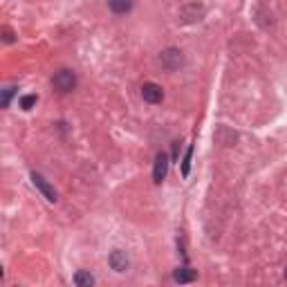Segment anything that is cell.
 <instances>
[{
  "mask_svg": "<svg viewBox=\"0 0 287 287\" xmlns=\"http://www.w3.org/2000/svg\"><path fill=\"white\" fill-rule=\"evenodd\" d=\"M52 83H54V88L61 90V92H70V90H74V85H76V74L72 70H61L54 74Z\"/></svg>",
  "mask_w": 287,
  "mask_h": 287,
  "instance_id": "6da1fadb",
  "label": "cell"
},
{
  "mask_svg": "<svg viewBox=\"0 0 287 287\" xmlns=\"http://www.w3.org/2000/svg\"><path fill=\"white\" fill-rule=\"evenodd\" d=\"M32 182H34V186H36L47 200H50V202H57V200H58V195H57V191H54V186L47 182V179L43 177L41 173H32Z\"/></svg>",
  "mask_w": 287,
  "mask_h": 287,
  "instance_id": "7a4b0ae2",
  "label": "cell"
},
{
  "mask_svg": "<svg viewBox=\"0 0 287 287\" xmlns=\"http://www.w3.org/2000/svg\"><path fill=\"white\" fill-rule=\"evenodd\" d=\"M141 97H144V101H148V104H160V101L164 99V90L157 83H144L141 85Z\"/></svg>",
  "mask_w": 287,
  "mask_h": 287,
  "instance_id": "3957f363",
  "label": "cell"
},
{
  "mask_svg": "<svg viewBox=\"0 0 287 287\" xmlns=\"http://www.w3.org/2000/svg\"><path fill=\"white\" fill-rule=\"evenodd\" d=\"M166 173H169V157H166L164 153H160V155L155 157V166H153V182L162 184Z\"/></svg>",
  "mask_w": 287,
  "mask_h": 287,
  "instance_id": "277c9868",
  "label": "cell"
},
{
  "mask_svg": "<svg viewBox=\"0 0 287 287\" xmlns=\"http://www.w3.org/2000/svg\"><path fill=\"white\" fill-rule=\"evenodd\" d=\"M108 263H110V267L115 269V272H126L128 269V256L123 254V251H113L110 254V258H108Z\"/></svg>",
  "mask_w": 287,
  "mask_h": 287,
  "instance_id": "5b68a950",
  "label": "cell"
},
{
  "mask_svg": "<svg viewBox=\"0 0 287 287\" xmlns=\"http://www.w3.org/2000/svg\"><path fill=\"white\" fill-rule=\"evenodd\" d=\"M162 63H164L169 70H175V67L182 63V54H179L177 50H169V52L162 54Z\"/></svg>",
  "mask_w": 287,
  "mask_h": 287,
  "instance_id": "8992f818",
  "label": "cell"
},
{
  "mask_svg": "<svg viewBox=\"0 0 287 287\" xmlns=\"http://www.w3.org/2000/svg\"><path fill=\"white\" fill-rule=\"evenodd\" d=\"M173 278H175V283H191V281H195V272L188 267H179V269H175Z\"/></svg>",
  "mask_w": 287,
  "mask_h": 287,
  "instance_id": "52a82bcc",
  "label": "cell"
},
{
  "mask_svg": "<svg viewBox=\"0 0 287 287\" xmlns=\"http://www.w3.org/2000/svg\"><path fill=\"white\" fill-rule=\"evenodd\" d=\"M108 5L115 14H126L132 9V0H108Z\"/></svg>",
  "mask_w": 287,
  "mask_h": 287,
  "instance_id": "ba28073f",
  "label": "cell"
},
{
  "mask_svg": "<svg viewBox=\"0 0 287 287\" xmlns=\"http://www.w3.org/2000/svg\"><path fill=\"white\" fill-rule=\"evenodd\" d=\"M74 285H79V287L94 285V276H92V274H88V272H76L74 274Z\"/></svg>",
  "mask_w": 287,
  "mask_h": 287,
  "instance_id": "9c48e42d",
  "label": "cell"
},
{
  "mask_svg": "<svg viewBox=\"0 0 287 287\" xmlns=\"http://www.w3.org/2000/svg\"><path fill=\"white\" fill-rule=\"evenodd\" d=\"M191 157H193V146L186 148V155H184V160H182V175L184 177H186L188 171H191Z\"/></svg>",
  "mask_w": 287,
  "mask_h": 287,
  "instance_id": "30bf717a",
  "label": "cell"
},
{
  "mask_svg": "<svg viewBox=\"0 0 287 287\" xmlns=\"http://www.w3.org/2000/svg\"><path fill=\"white\" fill-rule=\"evenodd\" d=\"M36 101H38L36 94H25L23 99H20V108H23V110H32L34 106H36Z\"/></svg>",
  "mask_w": 287,
  "mask_h": 287,
  "instance_id": "8fae6325",
  "label": "cell"
},
{
  "mask_svg": "<svg viewBox=\"0 0 287 287\" xmlns=\"http://www.w3.org/2000/svg\"><path fill=\"white\" fill-rule=\"evenodd\" d=\"M14 90H16V88H7L5 94H2V106H5V108L9 106V99H11V94H14Z\"/></svg>",
  "mask_w": 287,
  "mask_h": 287,
  "instance_id": "7c38bea8",
  "label": "cell"
},
{
  "mask_svg": "<svg viewBox=\"0 0 287 287\" xmlns=\"http://www.w3.org/2000/svg\"><path fill=\"white\" fill-rule=\"evenodd\" d=\"M2 34H5V43H11V41H14V34L9 32V27H2Z\"/></svg>",
  "mask_w": 287,
  "mask_h": 287,
  "instance_id": "4fadbf2b",
  "label": "cell"
},
{
  "mask_svg": "<svg viewBox=\"0 0 287 287\" xmlns=\"http://www.w3.org/2000/svg\"><path fill=\"white\" fill-rule=\"evenodd\" d=\"M285 278H287V272H285Z\"/></svg>",
  "mask_w": 287,
  "mask_h": 287,
  "instance_id": "5bb4252c",
  "label": "cell"
}]
</instances>
